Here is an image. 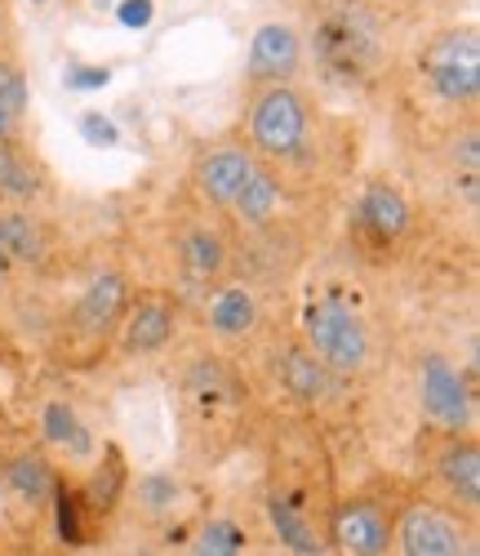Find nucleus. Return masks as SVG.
<instances>
[{
  "label": "nucleus",
  "instance_id": "473e14b6",
  "mask_svg": "<svg viewBox=\"0 0 480 556\" xmlns=\"http://www.w3.org/2000/svg\"><path fill=\"white\" fill-rule=\"evenodd\" d=\"M31 5H45V0H31Z\"/></svg>",
  "mask_w": 480,
  "mask_h": 556
},
{
  "label": "nucleus",
  "instance_id": "9b49d317",
  "mask_svg": "<svg viewBox=\"0 0 480 556\" xmlns=\"http://www.w3.org/2000/svg\"><path fill=\"white\" fill-rule=\"evenodd\" d=\"M125 299H129V286H125V276L116 271H103V276H93L85 299L76 303V326L85 334H108L121 312H125Z\"/></svg>",
  "mask_w": 480,
  "mask_h": 556
},
{
  "label": "nucleus",
  "instance_id": "cd10ccee",
  "mask_svg": "<svg viewBox=\"0 0 480 556\" xmlns=\"http://www.w3.org/2000/svg\"><path fill=\"white\" fill-rule=\"evenodd\" d=\"M80 138H85L89 148H116V143H121V129H116V121L103 116V112H85V116H80Z\"/></svg>",
  "mask_w": 480,
  "mask_h": 556
},
{
  "label": "nucleus",
  "instance_id": "9d476101",
  "mask_svg": "<svg viewBox=\"0 0 480 556\" xmlns=\"http://www.w3.org/2000/svg\"><path fill=\"white\" fill-rule=\"evenodd\" d=\"M401 552L405 556H463V534L437 507H409L401 521Z\"/></svg>",
  "mask_w": 480,
  "mask_h": 556
},
{
  "label": "nucleus",
  "instance_id": "2f4dec72",
  "mask_svg": "<svg viewBox=\"0 0 480 556\" xmlns=\"http://www.w3.org/2000/svg\"><path fill=\"white\" fill-rule=\"evenodd\" d=\"M10 250H5V231H0V281H5V271H10Z\"/></svg>",
  "mask_w": 480,
  "mask_h": 556
},
{
  "label": "nucleus",
  "instance_id": "412c9836",
  "mask_svg": "<svg viewBox=\"0 0 480 556\" xmlns=\"http://www.w3.org/2000/svg\"><path fill=\"white\" fill-rule=\"evenodd\" d=\"M227 263V245L218 231L210 227H197V231H187V241H182V267L191 281H210V276H218Z\"/></svg>",
  "mask_w": 480,
  "mask_h": 556
},
{
  "label": "nucleus",
  "instance_id": "7ed1b4c3",
  "mask_svg": "<svg viewBox=\"0 0 480 556\" xmlns=\"http://www.w3.org/2000/svg\"><path fill=\"white\" fill-rule=\"evenodd\" d=\"M250 143L271 161H290L307 143V103L290 85H263L250 108Z\"/></svg>",
  "mask_w": 480,
  "mask_h": 556
},
{
  "label": "nucleus",
  "instance_id": "bb28decb",
  "mask_svg": "<svg viewBox=\"0 0 480 556\" xmlns=\"http://www.w3.org/2000/svg\"><path fill=\"white\" fill-rule=\"evenodd\" d=\"M50 503H54V513H59V534H63V543H80V539H85V526H80V494L59 481Z\"/></svg>",
  "mask_w": 480,
  "mask_h": 556
},
{
  "label": "nucleus",
  "instance_id": "b1692460",
  "mask_svg": "<svg viewBox=\"0 0 480 556\" xmlns=\"http://www.w3.org/2000/svg\"><path fill=\"white\" fill-rule=\"evenodd\" d=\"M23 112H27V76H23L18 63L0 59V143L14 138Z\"/></svg>",
  "mask_w": 480,
  "mask_h": 556
},
{
  "label": "nucleus",
  "instance_id": "f257e3e1",
  "mask_svg": "<svg viewBox=\"0 0 480 556\" xmlns=\"http://www.w3.org/2000/svg\"><path fill=\"white\" fill-rule=\"evenodd\" d=\"M418 67L441 103L471 108L480 99V36H476V27H450L441 36H431Z\"/></svg>",
  "mask_w": 480,
  "mask_h": 556
},
{
  "label": "nucleus",
  "instance_id": "0eeeda50",
  "mask_svg": "<svg viewBox=\"0 0 480 556\" xmlns=\"http://www.w3.org/2000/svg\"><path fill=\"white\" fill-rule=\"evenodd\" d=\"M254 165H258V161H254V152H250V148L223 143V148H214V152H205V156L197 161L191 178H197V192H201L210 205L227 210V205L240 197V188L250 182Z\"/></svg>",
  "mask_w": 480,
  "mask_h": 556
},
{
  "label": "nucleus",
  "instance_id": "f03ea898",
  "mask_svg": "<svg viewBox=\"0 0 480 556\" xmlns=\"http://www.w3.org/2000/svg\"><path fill=\"white\" fill-rule=\"evenodd\" d=\"M307 348L333 369V375H361L369 365V326L361 312H352L339 299H316L303 312Z\"/></svg>",
  "mask_w": 480,
  "mask_h": 556
},
{
  "label": "nucleus",
  "instance_id": "6ab92c4d",
  "mask_svg": "<svg viewBox=\"0 0 480 556\" xmlns=\"http://www.w3.org/2000/svg\"><path fill=\"white\" fill-rule=\"evenodd\" d=\"M5 485H10L18 498H27V503H50L59 477H54V468H50V463H45L40 454H14V458L5 463Z\"/></svg>",
  "mask_w": 480,
  "mask_h": 556
},
{
  "label": "nucleus",
  "instance_id": "423d86ee",
  "mask_svg": "<svg viewBox=\"0 0 480 556\" xmlns=\"http://www.w3.org/2000/svg\"><path fill=\"white\" fill-rule=\"evenodd\" d=\"M303 63V45L299 31L290 23H263L250 40V59H245V76L254 85H290L299 76Z\"/></svg>",
  "mask_w": 480,
  "mask_h": 556
},
{
  "label": "nucleus",
  "instance_id": "f3484780",
  "mask_svg": "<svg viewBox=\"0 0 480 556\" xmlns=\"http://www.w3.org/2000/svg\"><path fill=\"white\" fill-rule=\"evenodd\" d=\"M0 231H5L10 258H18V263H45V250H50V241H45V227H40V218L31 210H23V205L5 210V214H0Z\"/></svg>",
  "mask_w": 480,
  "mask_h": 556
},
{
  "label": "nucleus",
  "instance_id": "6e6552de",
  "mask_svg": "<svg viewBox=\"0 0 480 556\" xmlns=\"http://www.w3.org/2000/svg\"><path fill=\"white\" fill-rule=\"evenodd\" d=\"M333 543H339L343 556H388L392 517L374 498L343 503L339 517H333Z\"/></svg>",
  "mask_w": 480,
  "mask_h": 556
},
{
  "label": "nucleus",
  "instance_id": "39448f33",
  "mask_svg": "<svg viewBox=\"0 0 480 556\" xmlns=\"http://www.w3.org/2000/svg\"><path fill=\"white\" fill-rule=\"evenodd\" d=\"M418 401H422V414L431 424H441L445 432H467L471 428V388L458 369L441 356V352H427L422 365H418Z\"/></svg>",
  "mask_w": 480,
  "mask_h": 556
},
{
  "label": "nucleus",
  "instance_id": "4be33fe9",
  "mask_svg": "<svg viewBox=\"0 0 480 556\" xmlns=\"http://www.w3.org/2000/svg\"><path fill=\"white\" fill-rule=\"evenodd\" d=\"M267 513H271V526H276V534H280L285 547H294L299 556H320V552H325L320 534L299 517L294 498H271V503H267Z\"/></svg>",
  "mask_w": 480,
  "mask_h": 556
},
{
  "label": "nucleus",
  "instance_id": "c756f323",
  "mask_svg": "<svg viewBox=\"0 0 480 556\" xmlns=\"http://www.w3.org/2000/svg\"><path fill=\"white\" fill-rule=\"evenodd\" d=\"M116 18H121V27L142 31V27L156 18V5H152V0H121V5H116Z\"/></svg>",
  "mask_w": 480,
  "mask_h": 556
},
{
  "label": "nucleus",
  "instance_id": "393cba45",
  "mask_svg": "<svg viewBox=\"0 0 480 556\" xmlns=\"http://www.w3.org/2000/svg\"><path fill=\"white\" fill-rule=\"evenodd\" d=\"M240 552H245V530L236 521H210L191 543V556H240Z\"/></svg>",
  "mask_w": 480,
  "mask_h": 556
},
{
  "label": "nucleus",
  "instance_id": "1a4fd4ad",
  "mask_svg": "<svg viewBox=\"0 0 480 556\" xmlns=\"http://www.w3.org/2000/svg\"><path fill=\"white\" fill-rule=\"evenodd\" d=\"M276 379L303 405H325L333 392H339V375H333L312 348H285L276 361Z\"/></svg>",
  "mask_w": 480,
  "mask_h": 556
},
{
  "label": "nucleus",
  "instance_id": "4468645a",
  "mask_svg": "<svg viewBox=\"0 0 480 556\" xmlns=\"http://www.w3.org/2000/svg\"><path fill=\"white\" fill-rule=\"evenodd\" d=\"M280 197H285V188H280L276 169L254 165L250 182H245V188H240V197L231 201V210H236V218L245 223V227H263V223H271V218H276Z\"/></svg>",
  "mask_w": 480,
  "mask_h": 556
},
{
  "label": "nucleus",
  "instance_id": "a878e982",
  "mask_svg": "<svg viewBox=\"0 0 480 556\" xmlns=\"http://www.w3.org/2000/svg\"><path fill=\"white\" fill-rule=\"evenodd\" d=\"M178 494H182V485H178L174 477H161V472H152V477L138 481V503L148 507V513H174Z\"/></svg>",
  "mask_w": 480,
  "mask_h": 556
},
{
  "label": "nucleus",
  "instance_id": "a211bd4d",
  "mask_svg": "<svg viewBox=\"0 0 480 556\" xmlns=\"http://www.w3.org/2000/svg\"><path fill=\"white\" fill-rule=\"evenodd\" d=\"M40 197V174L36 165L23 156V148H14V138L0 143V201L10 205H27Z\"/></svg>",
  "mask_w": 480,
  "mask_h": 556
},
{
  "label": "nucleus",
  "instance_id": "c85d7f7f",
  "mask_svg": "<svg viewBox=\"0 0 480 556\" xmlns=\"http://www.w3.org/2000/svg\"><path fill=\"white\" fill-rule=\"evenodd\" d=\"M63 85L72 89V94H89V89H103V85H112V67H93V63H76V67H67Z\"/></svg>",
  "mask_w": 480,
  "mask_h": 556
},
{
  "label": "nucleus",
  "instance_id": "f8f14e48",
  "mask_svg": "<svg viewBox=\"0 0 480 556\" xmlns=\"http://www.w3.org/2000/svg\"><path fill=\"white\" fill-rule=\"evenodd\" d=\"M169 339H174V303L165 294L138 299V307L125 320V352L148 356V352H161Z\"/></svg>",
  "mask_w": 480,
  "mask_h": 556
},
{
  "label": "nucleus",
  "instance_id": "ddd939ff",
  "mask_svg": "<svg viewBox=\"0 0 480 556\" xmlns=\"http://www.w3.org/2000/svg\"><path fill=\"white\" fill-rule=\"evenodd\" d=\"M361 223L374 231V241H396V237H405V227H409V205H405V197L392 188V182H382V178H374V182H365V197H361Z\"/></svg>",
  "mask_w": 480,
  "mask_h": 556
},
{
  "label": "nucleus",
  "instance_id": "7c9ffc66",
  "mask_svg": "<svg viewBox=\"0 0 480 556\" xmlns=\"http://www.w3.org/2000/svg\"><path fill=\"white\" fill-rule=\"evenodd\" d=\"M10 31H14V23H10V0H0V50L10 45Z\"/></svg>",
  "mask_w": 480,
  "mask_h": 556
},
{
  "label": "nucleus",
  "instance_id": "5701e85b",
  "mask_svg": "<svg viewBox=\"0 0 480 556\" xmlns=\"http://www.w3.org/2000/svg\"><path fill=\"white\" fill-rule=\"evenodd\" d=\"M121 494H125V458H121L116 445H108L103 463H99V468H93V477H89L85 498H89L93 513H112V507L121 503Z\"/></svg>",
  "mask_w": 480,
  "mask_h": 556
},
{
  "label": "nucleus",
  "instance_id": "dca6fc26",
  "mask_svg": "<svg viewBox=\"0 0 480 556\" xmlns=\"http://www.w3.org/2000/svg\"><path fill=\"white\" fill-rule=\"evenodd\" d=\"M441 477H445V485L467 503V507H476L480 503V454H476V445L463 437V441H450L445 450H441Z\"/></svg>",
  "mask_w": 480,
  "mask_h": 556
},
{
  "label": "nucleus",
  "instance_id": "2eb2a0df",
  "mask_svg": "<svg viewBox=\"0 0 480 556\" xmlns=\"http://www.w3.org/2000/svg\"><path fill=\"white\" fill-rule=\"evenodd\" d=\"M258 326V303L250 290H240V286H227L214 294L210 303V330L223 334V339H245L250 330Z\"/></svg>",
  "mask_w": 480,
  "mask_h": 556
},
{
  "label": "nucleus",
  "instance_id": "20e7f679",
  "mask_svg": "<svg viewBox=\"0 0 480 556\" xmlns=\"http://www.w3.org/2000/svg\"><path fill=\"white\" fill-rule=\"evenodd\" d=\"M316 45H320V59L343 72V76H356V72H369L378 59H382V45H378V27L365 10L356 5H339L320 18V31H316Z\"/></svg>",
  "mask_w": 480,
  "mask_h": 556
},
{
  "label": "nucleus",
  "instance_id": "aec40b11",
  "mask_svg": "<svg viewBox=\"0 0 480 556\" xmlns=\"http://www.w3.org/2000/svg\"><path fill=\"white\" fill-rule=\"evenodd\" d=\"M40 428H45V437H50L54 445H63L72 458H89L93 454V437H89V428L80 424V414L67 401H50V405H45Z\"/></svg>",
  "mask_w": 480,
  "mask_h": 556
}]
</instances>
